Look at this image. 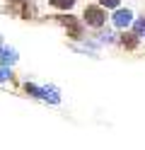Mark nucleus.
<instances>
[{"label":"nucleus","mask_w":145,"mask_h":150,"mask_svg":"<svg viewBox=\"0 0 145 150\" xmlns=\"http://www.w3.org/2000/svg\"><path fill=\"white\" fill-rule=\"evenodd\" d=\"M65 27H70V29H73V36H80V27H77L73 20H70V17H63V20H61Z\"/></svg>","instance_id":"nucleus-5"},{"label":"nucleus","mask_w":145,"mask_h":150,"mask_svg":"<svg viewBox=\"0 0 145 150\" xmlns=\"http://www.w3.org/2000/svg\"><path fill=\"white\" fill-rule=\"evenodd\" d=\"M104 10L102 7H97V5H90V7H85V22L87 24H92V27H102L104 24Z\"/></svg>","instance_id":"nucleus-1"},{"label":"nucleus","mask_w":145,"mask_h":150,"mask_svg":"<svg viewBox=\"0 0 145 150\" xmlns=\"http://www.w3.org/2000/svg\"><path fill=\"white\" fill-rule=\"evenodd\" d=\"M99 3L104 7H116V5H119V0H99Z\"/></svg>","instance_id":"nucleus-6"},{"label":"nucleus","mask_w":145,"mask_h":150,"mask_svg":"<svg viewBox=\"0 0 145 150\" xmlns=\"http://www.w3.org/2000/svg\"><path fill=\"white\" fill-rule=\"evenodd\" d=\"M114 22H116V27H126V24H131V12L128 10H119L114 15Z\"/></svg>","instance_id":"nucleus-2"},{"label":"nucleus","mask_w":145,"mask_h":150,"mask_svg":"<svg viewBox=\"0 0 145 150\" xmlns=\"http://www.w3.org/2000/svg\"><path fill=\"white\" fill-rule=\"evenodd\" d=\"M135 32H145V20H140L138 24H135Z\"/></svg>","instance_id":"nucleus-8"},{"label":"nucleus","mask_w":145,"mask_h":150,"mask_svg":"<svg viewBox=\"0 0 145 150\" xmlns=\"http://www.w3.org/2000/svg\"><path fill=\"white\" fill-rule=\"evenodd\" d=\"M7 75H10L7 68H0V80H7Z\"/></svg>","instance_id":"nucleus-7"},{"label":"nucleus","mask_w":145,"mask_h":150,"mask_svg":"<svg viewBox=\"0 0 145 150\" xmlns=\"http://www.w3.org/2000/svg\"><path fill=\"white\" fill-rule=\"evenodd\" d=\"M51 5L53 7H61V10H68V7L75 5V0H51Z\"/></svg>","instance_id":"nucleus-4"},{"label":"nucleus","mask_w":145,"mask_h":150,"mask_svg":"<svg viewBox=\"0 0 145 150\" xmlns=\"http://www.w3.org/2000/svg\"><path fill=\"white\" fill-rule=\"evenodd\" d=\"M0 58H3L5 63H12V61L17 58V53H15L12 49H0Z\"/></svg>","instance_id":"nucleus-3"}]
</instances>
